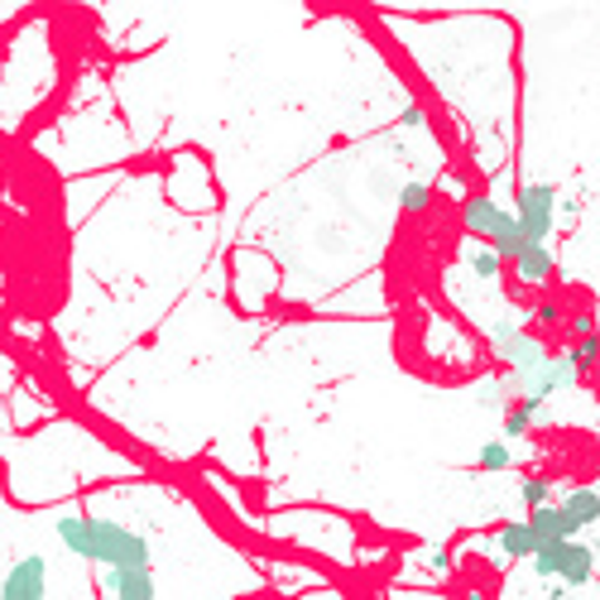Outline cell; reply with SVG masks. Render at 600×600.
<instances>
[{"label":"cell","instance_id":"cell-1","mask_svg":"<svg viewBox=\"0 0 600 600\" xmlns=\"http://www.w3.org/2000/svg\"><path fill=\"white\" fill-rule=\"evenodd\" d=\"M58 538L68 552L101 567H150V543L130 533L115 519H92V515H63L58 519Z\"/></svg>","mask_w":600,"mask_h":600},{"label":"cell","instance_id":"cell-2","mask_svg":"<svg viewBox=\"0 0 600 600\" xmlns=\"http://www.w3.org/2000/svg\"><path fill=\"white\" fill-rule=\"evenodd\" d=\"M490 346H495V356L509 360V370H515V379H509V385H523V379H529V375L538 370V365H543V360L552 356V350H548L543 342H538V336L519 332L509 317H500V322L490 327Z\"/></svg>","mask_w":600,"mask_h":600},{"label":"cell","instance_id":"cell-3","mask_svg":"<svg viewBox=\"0 0 600 600\" xmlns=\"http://www.w3.org/2000/svg\"><path fill=\"white\" fill-rule=\"evenodd\" d=\"M591 567H596V552L587 548V543H543L533 552V572L538 577H562L567 587H587L591 581Z\"/></svg>","mask_w":600,"mask_h":600},{"label":"cell","instance_id":"cell-4","mask_svg":"<svg viewBox=\"0 0 600 600\" xmlns=\"http://www.w3.org/2000/svg\"><path fill=\"white\" fill-rule=\"evenodd\" d=\"M552 207H558V187H552V183L519 187L515 222H519V231H523V241H529V245H548V236H552Z\"/></svg>","mask_w":600,"mask_h":600},{"label":"cell","instance_id":"cell-5","mask_svg":"<svg viewBox=\"0 0 600 600\" xmlns=\"http://www.w3.org/2000/svg\"><path fill=\"white\" fill-rule=\"evenodd\" d=\"M577 385H581V370L572 365V356H567V350H552V356L538 365V370L523 379L519 389H523V399H529V404L543 408L552 394H567V389H577Z\"/></svg>","mask_w":600,"mask_h":600},{"label":"cell","instance_id":"cell-6","mask_svg":"<svg viewBox=\"0 0 600 600\" xmlns=\"http://www.w3.org/2000/svg\"><path fill=\"white\" fill-rule=\"evenodd\" d=\"M461 226L471 231V236H480V241H500L509 226H515V212H505L495 197H486V193H476V197H466L461 202Z\"/></svg>","mask_w":600,"mask_h":600},{"label":"cell","instance_id":"cell-7","mask_svg":"<svg viewBox=\"0 0 600 600\" xmlns=\"http://www.w3.org/2000/svg\"><path fill=\"white\" fill-rule=\"evenodd\" d=\"M49 596V562L39 552H29L6 572V587H0V600H43Z\"/></svg>","mask_w":600,"mask_h":600},{"label":"cell","instance_id":"cell-8","mask_svg":"<svg viewBox=\"0 0 600 600\" xmlns=\"http://www.w3.org/2000/svg\"><path fill=\"white\" fill-rule=\"evenodd\" d=\"M106 587H111L115 600H154V596H159L150 567H111V572H106Z\"/></svg>","mask_w":600,"mask_h":600},{"label":"cell","instance_id":"cell-9","mask_svg":"<svg viewBox=\"0 0 600 600\" xmlns=\"http://www.w3.org/2000/svg\"><path fill=\"white\" fill-rule=\"evenodd\" d=\"M529 529L538 533V543H572V538H577L572 519H567L558 505H543V509H533V515H529Z\"/></svg>","mask_w":600,"mask_h":600},{"label":"cell","instance_id":"cell-10","mask_svg":"<svg viewBox=\"0 0 600 600\" xmlns=\"http://www.w3.org/2000/svg\"><path fill=\"white\" fill-rule=\"evenodd\" d=\"M558 509H562L567 519H572V529L581 533V529H591V523L600 519V495L587 490V486H577V490H567V495H562V505H558Z\"/></svg>","mask_w":600,"mask_h":600},{"label":"cell","instance_id":"cell-11","mask_svg":"<svg viewBox=\"0 0 600 600\" xmlns=\"http://www.w3.org/2000/svg\"><path fill=\"white\" fill-rule=\"evenodd\" d=\"M515 265V274L523 284H543V279H552V251L548 245H523V251L509 260Z\"/></svg>","mask_w":600,"mask_h":600},{"label":"cell","instance_id":"cell-12","mask_svg":"<svg viewBox=\"0 0 600 600\" xmlns=\"http://www.w3.org/2000/svg\"><path fill=\"white\" fill-rule=\"evenodd\" d=\"M500 548L509 552V558H533L543 543H538V533L529 529V519H515V523H505L500 529Z\"/></svg>","mask_w":600,"mask_h":600},{"label":"cell","instance_id":"cell-13","mask_svg":"<svg viewBox=\"0 0 600 600\" xmlns=\"http://www.w3.org/2000/svg\"><path fill=\"white\" fill-rule=\"evenodd\" d=\"M466 265H471L476 279H500V270H505V260L490 251V245H471L466 251Z\"/></svg>","mask_w":600,"mask_h":600},{"label":"cell","instance_id":"cell-14","mask_svg":"<svg viewBox=\"0 0 600 600\" xmlns=\"http://www.w3.org/2000/svg\"><path fill=\"white\" fill-rule=\"evenodd\" d=\"M533 414H538V404H529V399H523V404H509V408H505V447L515 443V437L529 433Z\"/></svg>","mask_w":600,"mask_h":600},{"label":"cell","instance_id":"cell-15","mask_svg":"<svg viewBox=\"0 0 600 600\" xmlns=\"http://www.w3.org/2000/svg\"><path fill=\"white\" fill-rule=\"evenodd\" d=\"M399 212H408V216L433 212V187L428 183H404L399 187Z\"/></svg>","mask_w":600,"mask_h":600},{"label":"cell","instance_id":"cell-16","mask_svg":"<svg viewBox=\"0 0 600 600\" xmlns=\"http://www.w3.org/2000/svg\"><path fill=\"white\" fill-rule=\"evenodd\" d=\"M515 466V457H509V447L505 443H490V447H480V457H476V471H509Z\"/></svg>","mask_w":600,"mask_h":600},{"label":"cell","instance_id":"cell-17","mask_svg":"<svg viewBox=\"0 0 600 600\" xmlns=\"http://www.w3.org/2000/svg\"><path fill=\"white\" fill-rule=\"evenodd\" d=\"M523 505H529V509L552 505V486H548V480H538V476L523 480Z\"/></svg>","mask_w":600,"mask_h":600},{"label":"cell","instance_id":"cell-18","mask_svg":"<svg viewBox=\"0 0 600 600\" xmlns=\"http://www.w3.org/2000/svg\"><path fill=\"white\" fill-rule=\"evenodd\" d=\"M567 356H572V365H577V370H581V375H587V370H591V365L600 360V346H596V336H587V342H577L572 350H567Z\"/></svg>","mask_w":600,"mask_h":600},{"label":"cell","instance_id":"cell-19","mask_svg":"<svg viewBox=\"0 0 600 600\" xmlns=\"http://www.w3.org/2000/svg\"><path fill=\"white\" fill-rule=\"evenodd\" d=\"M533 322H538V327H562V322H567V307H562V303H538V307H533Z\"/></svg>","mask_w":600,"mask_h":600},{"label":"cell","instance_id":"cell-20","mask_svg":"<svg viewBox=\"0 0 600 600\" xmlns=\"http://www.w3.org/2000/svg\"><path fill=\"white\" fill-rule=\"evenodd\" d=\"M567 327H572L577 342H587V336H596V322H591V313H572V322H567Z\"/></svg>","mask_w":600,"mask_h":600},{"label":"cell","instance_id":"cell-21","mask_svg":"<svg viewBox=\"0 0 600 600\" xmlns=\"http://www.w3.org/2000/svg\"><path fill=\"white\" fill-rule=\"evenodd\" d=\"M399 121H404L408 130H418L423 121H428V111H423V106H418V101H414V106H404V111H399Z\"/></svg>","mask_w":600,"mask_h":600},{"label":"cell","instance_id":"cell-22","mask_svg":"<svg viewBox=\"0 0 600 600\" xmlns=\"http://www.w3.org/2000/svg\"><path fill=\"white\" fill-rule=\"evenodd\" d=\"M428 567H433V572H447L451 558H447V552H428Z\"/></svg>","mask_w":600,"mask_h":600},{"label":"cell","instance_id":"cell-23","mask_svg":"<svg viewBox=\"0 0 600 600\" xmlns=\"http://www.w3.org/2000/svg\"><path fill=\"white\" fill-rule=\"evenodd\" d=\"M500 394H505L500 385H486V389H480V404H500Z\"/></svg>","mask_w":600,"mask_h":600},{"label":"cell","instance_id":"cell-24","mask_svg":"<svg viewBox=\"0 0 600 600\" xmlns=\"http://www.w3.org/2000/svg\"><path fill=\"white\" fill-rule=\"evenodd\" d=\"M596 346H600V322H596Z\"/></svg>","mask_w":600,"mask_h":600}]
</instances>
